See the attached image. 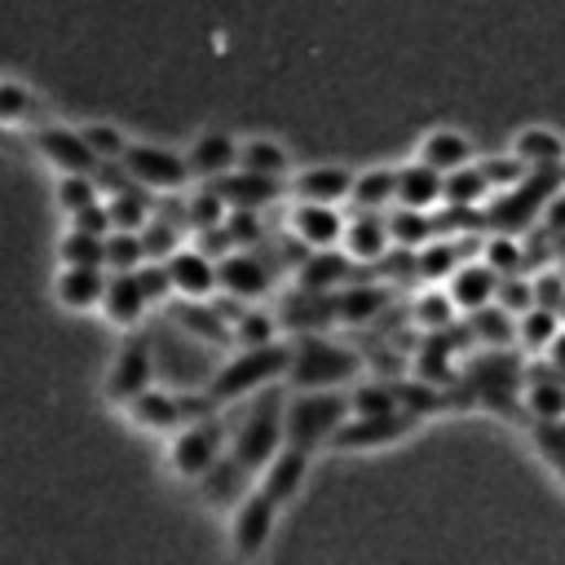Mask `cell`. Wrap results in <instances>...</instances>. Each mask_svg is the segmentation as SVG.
<instances>
[{"mask_svg": "<svg viewBox=\"0 0 565 565\" xmlns=\"http://www.w3.org/2000/svg\"><path fill=\"white\" fill-rule=\"evenodd\" d=\"M291 366V344L287 340H269V344H252V349H234L216 371L212 380L203 384L212 393L216 406H230L247 393H260L269 388L274 380H282Z\"/></svg>", "mask_w": 565, "mask_h": 565, "instance_id": "6da1fadb", "label": "cell"}, {"mask_svg": "<svg viewBox=\"0 0 565 565\" xmlns=\"http://www.w3.org/2000/svg\"><path fill=\"white\" fill-rule=\"evenodd\" d=\"M358 371H362V358L318 331H300L291 340V366H287L291 388H340L358 380Z\"/></svg>", "mask_w": 565, "mask_h": 565, "instance_id": "7a4b0ae2", "label": "cell"}, {"mask_svg": "<svg viewBox=\"0 0 565 565\" xmlns=\"http://www.w3.org/2000/svg\"><path fill=\"white\" fill-rule=\"evenodd\" d=\"M349 415H353L349 393H335V388H300V397L287 402L282 428H287V441L291 446L318 450V446H331V437L340 433V424Z\"/></svg>", "mask_w": 565, "mask_h": 565, "instance_id": "3957f363", "label": "cell"}, {"mask_svg": "<svg viewBox=\"0 0 565 565\" xmlns=\"http://www.w3.org/2000/svg\"><path fill=\"white\" fill-rule=\"evenodd\" d=\"M282 393L278 388H260V397L247 406V415L238 419V428L230 433V455L238 463H247L252 472H260L287 441V428H282Z\"/></svg>", "mask_w": 565, "mask_h": 565, "instance_id": "277c9868", "label": "cell"}, {"mask_svg": "<svg viewBox=\"0 0 565 565\" xmlns=\"http://www.w3.org/2000/svg\"><path fill=\"white\" fill-rule=\"evenodd\" d=\"M216 411L221 406L212 402L207 388H181V384L177 388H154L150 384L141 397L128 402V415L150 433H177V428H185L203 415H216Z\"/></svg>", "mask_w": 565, "mask_h": 565, "instance_id": "5b68a950", "label": "cell"}, {"mask_svg": "<svg viewBox=\"0 0 565 565\" xmlns=\"http://www.w3.org/2000/svg\"><path fill=\"white\" fill-rule=\"evenodd\" d=\"M230 433H234V428H225L221 415H203V419L177 428L172 441H168V463H172V472L185 477V481H199V477L230 450Z\"/></svg>", "mask_w": 565, "mask_h": 565, "instance_id": "8992f818", "label": "cell"}, {"mask_svg": "<svg viewBox=\"0 0 565 565\" xmlns=\"http://www.w3.org/2000/svg\"><path fill=\"white\" fill-rule=\"evenodd\" d=\"M159 380V362H154V335L141 331V327H128V335L119 340L115 349V362H110V375H106V393L115 402H132L141 397L150 384Z\"/></svg>", "mask_w": 565, "mask_h": 565, "instance_id": "52a82bcc", "label": "cell"}, {"mask_svg": "<svg viewBox=\"0 0 565 565\" xmlns=\"http://www.w3.org/2000/svg\"><path fill=\"white\" fill-rule=\"evenodd\" d=\"M419 424L415 411L397 406V411H380V415H349L340 424V433L331 437L335 450H375V446H393L402 441L411 428Z\"/></svg>", "mask_w": 565, "mask_h": 565, "instance_id": "ba28073f", "label": "cell"}, {"mask_svg": "<svg viewBox=\"0 0 565 565\" xmlns=\"http://www.w3.org/2000/svg\"><path fill=\"white\" fill-rule=\"evenodd\" d=\"M124 168H128V177H132L137 185L163 190V194H168V190H181V185L194 177V168H190L185 154L163 150V146H146V141H132V146H128Z\"/></svg>", "mask_w": 565, "mask_h": 565, "instance_id": "9c48e42d", "label": "cell"}, {"mask_svg": "<svg viewBox=\"0 0 565 565\" xmlns=\"http://www.w3.org/2000/svg\"><path fill=\"white\" fill-rule=\"evenodd\" d=\"M278 508H282V503H274L260 486L247 490V494L234 503V525H230L234 556L252 561V556L265 552V543H269V534H274V521H278Z\"/></svg>", "mask_w": 565, "mask_h": 565, "instance_id": "30bf717a", "label": "cell"}, {"mask_svg": "<svg viewBox=\"0 0 565 565\" xmlns=\"http://www.w3.org/2000/svg\"><path fill=\"white\" fill-rule=\"evenodd\" d=\"M216 269H221V291L230 300H238V305L260 300L274 287V269L265 265V252L260 247H234V252H225L216 260Z\"/></svg>", "mask_w": 565, "mask_h": 565, "instance_id": "8fae6325", "label": "cell"}, {"mask_svg": "<svg viewBox=\"0 0 565 565\" xmlns=\"http://www.w3.org/2000/svg\"><path fill=\"white\" fill-rule=\"evenodd\" d=\"M168 274H172V291L185 300H212L221 291V269L216 256L203 247H177L168 256Z\"/></svg>", "mask_w": 565, "mask_h": 565, "instance_id": "7c38bea8", "label": "cell"}, {"mask_svg": "<svg viewBox=\"0 0 565 565\" xmlns=\"http://www.w3.org/2000/svg\"><path fill=\"white\" fill-rule=\"evenodd\" d=\"M35 150L57 168V172H97V150L84 141L79 128H62V124H44L35 128Z\"/></svg>", "mask_w": 565, "mask_h": 565, "instance_id": "4fadbf2b", "label": "cell"}, {"mask_svg": "<svg viewBox=\"0 0 565 565\" xmlns=\"http://www.w3.org/2000/svg\"><path fill=\"white\" fill-rule=\"evenodd\" d=\"M344 216H340V203H309L300 199L291 207V238L305 247V252H318V247H340L344 243Z\"/></svg>", "mask_w": 565, "mask_h": 565, "instance_id": "5bb4252c", "label": "cell"}, {"mask_svg": "<svg viewBox=\"0 0 565 565\" xmlns=\"http://www.w3.org/2000/svg\"><path fill=\"white\" fill-rule=\"evenodd\" d=\"M499 282H503V274L490 260H459L455 274L446 278V291L463 313H472L499 296Z\"/></svg>", "mask_w": 565, "mask_h": 565, "instance_id": "9a60e30c", "label": "cell"}, {"mask_svg": "<svg viewBox=\"0 0 565 565\" xmlns=\"http://www.w3.org/2000/svg\"><path fill=\"white\" fill-rule=\"evenodd\" d=\"M358 265L384 260L393 252V234H388V212H353L344 225V243H340Z\"/></svg>", "mask_w": 565, "mask_h": 565, "instance_id": "2e32d148", "label": "cell"}, {"mask_svg": "<svg viewBox=\"0 0 565 565\" xmlns=\"http://www.w3.org/2000/svg\"><path fill=\"white\" fill-rule=\"evenodd\" d=\"M309 455L313 450H305V446H291V441H282V450L260 468V490L274 499V503H291L296 499V490L305 486V472H309Z\"/></svg>", "mask_w": 565, "mask_h": 565, "instance_id": "e0dca14e", "label": "cell"}, {"mask_svg": "<svg viewBox=\"0 0 565 565\" xmlns=\"http://www.w3.org/2000/svg\"><path fill=\"white\" fill-rule=\"evenodd\" d=\"M102 309L115 327H137L150 309V296L141 287V274L137 269H110V282H106V296H102Z\"/></svg>", "mask_w": 565, "mask_h": 565, "instance_id": "ac0fdd59", "label": "cell"}, {"mask_svg": "<svg viewBox=\"0 0 565 565\" xmlns=\"http://www.w3.org/2000/svg\"><path fill=\"white\" fill-rule=\"evenodd\" d=\"M106 282H110L106 265H62L53 291L62 309H97L106 296Z\"/></svg>", "mask_w": 565, "mask_h": 565, "instance_id": "d6986e66", "label": "cell"}, {"mask_svg": "<svg viewBox=\"0 0 565 565\" xmlns=\"http://www.w3.org/2000/svg\"><path fill=\"white\" fill-rule=\"evenodd\" d=\"M172 322L185 327L190 335L216 344V349H234V318H225V313H221L216 305H207V300H185V296H177Z\"/></svg>", "mask_w": 565, "mask_h": 565, "instance_id": "ffe728a7", "label": "cell"}, {"mask_svg": "<svg viewBox=\"0 0 565 565\" xmlns=\"http://www.w3.org/2000/svg\"><path fill=\"white\" fill-rule=\"evenodd\" d=\"M397 203L402 207H419L433 212L437 203H446V172H437L424 159H411L397 168Z\"/></svg>", "mask_w": 565, "mask_h": 565, "instance_id": "44dd1931", "label": "cell"}, {"mask_svg": "<svg viewBox=\"0 0 565 565\" xmlns=\"http://www.w3.org/2000/svg\"><path fill=\"white\" fill-rule=\"evenodd\" d=\"M353 177L358 172H349L340 163H313V168L291 177V194L309 199V203H344L353 194Z\"/></svg>", "mask_w": 565, "mask_h": 565, "instance_id": "7402d4cb", "label": "cell"}, {"mask_svg": "<svg viewBox=\"0 0 565 565\" xmlns=\"http://www.w3.org/2000/svg\"><path fill=\"white\" fill-rule=\"evenodd\" d=\"M199 490H203V503L207 508H225V503H238L247 490H252V468L238 463L230 450L199 477Z\"/></svg>", "mask_w": 565, "mask_h": 565, "instance_id": "603a6c76", "label": "cell"}, {"mask_svg": "<svg viewBox=\"0 0 565 565\" xmlns=\"http://www.w3.org/2000/svg\"><path fill=\"white\" fill-rule=\"evenodd\" d=\"M238 150H243V141H234L230 132H203V137H194V141H190L185 159H190L194 177L216 181V177H225V172H234V168H238Z\"/></svg>", "mask_w": 565, "mask_h": 565, "instance_id": "cb8c5ba5", "label": "cell"}, {"mask_svg": "<svg viewBox=\"0 0 565 565\" xmlns=\"http://www.w3.org/2000/svg\"><path fill=\"white\" fill-rule=\"evenodd\" d=\"M512 154L530 168V172H556L565 163V137L556 128H543V124H530L512 137Z\"/></svg>", "mask_w": 565, "mask_h": 565, "instance_id": "d4e9b609", "label": "cell"}, {"mask_svg": "<svg viewBox=\"0 0 565 565\" xmlns=\"http://www.w3.org/2000/svg\"><path fill=\"white\" fill-rule=\"evenodd\" d=\"M212 185L225 194L230 207H256V212L269 207L282 194V181L278 177H260V172H247V168H234V172L216 177Z\"/></svg>", "mask_w": 565, "mask_h": 565, "instance_id": "484cf974", "label": "cell"}, {"mask_svg": "<svg viewBox=\"0 0 565 565\" xmlns=\"http://www.w3.org/2000/svg\"><path fill=\"white\" fill-rule=\"evenodd\" d=\"M353 265H358V260H353L344 247H318V252H309V256L300 260L296 282L309 287V291H335V287L349 282V269H353Z\"/></svg>", "mask_w": 565, "mask_h": 565, "instance_id": "4316f807", "label": "cell"}, {"mask_svg": "<svg viewBox=\"0 0 565 565\" xmlns=\"http://www.w3.org/2000/svg\"><path fill=\"white\" fill-rule=\"evenodd\" d=\"M472 137L468 132H459V128H428L424 137H419V154L415 159H424V163H433L437 172H455V168H463V163H472Z\"/></svg>", "mask_w": 565, "mask_h": 565, "instance_id": "83f0119b", "label": "cell"}, {"mask_svg": "<svg viewBox=\"0 0 565 565\" xmlns=\"http://www.w3.org/2000/svg\"><path fill=\"white\" fill-rule=\"evenodd\" d=\"M349 203L358 212H384L397 207V168H366L353 177V194Z\"/></svg>", "mask_w": 565, "mask_h": 565, "instance_id": "f1b7e54d", "label": "cell"}, {"mask_svg": "<svg viewBox=\"0 0 565 565\" xmlns=\"http://www.w3.org/2000/svg\"><path fill=\"white\" fill-rule=\"evenodd\" d=\"M512 318H516L512 309H503L499 300H490V305H481V309L468 313V331L477 335L481 349H508L516 340V322Z\"/></svg>", "mask_w": 565, "mask_h": 565, "instance_id": "f546056e", "label": "cell"}, {"mask_svg": "<svg viewBox=\"0 0 565 565\" xmlns=\"http://www.w3.org/2000/svg\"><path fill=\"white\" fill-rule=\"evenodd\" d=\"M388 234H393V247H397V252H419L424 243H433V234H437V216L397 203V212H388Z\"/></svg>", "mask_w": 565, "mask_h": 565, "instance_id": "4dcf8cb0", "label": "cell"}, {"mask_svg": "<svg viewBox=\"0 0 565 565\" xmlns=\"http://www.w3.org/2000/svg\"><path fill=\"white\" fill-rule=\"evenodd\" d=\"M561 327H565V322H561V309H547V305H530V309L516 318V344H521L525 353H543Z\"/></svg>", "mask_w": 565, "mask_h": 565, "instance_id": "1f68e13d", "label": "cell"}, {"mask_svg": "<svg viewBox=\"0 0 565 565\" xmlns=\"http://www.w3.org/2000/svg\"><path fill=\"white\" fill-rule=\"evenodd\" d=\"M238 168H247V172H260V177H287L291 172V159H287V150L278 146V141H269V137H252V141H243V150H238Z\"/></svg>", "mask_w": 565, "mask_h": 565, "instance_id": "d6a6232c", "label": "cell"}, {"mask_svg": "<svg viewBox=\"0 0 565 565\" xmlns=\"http://www.w3.org/2000/svg\"><path fill=\"white\" fill-rule=\"evenodd\" d=\"M490 177L481 163H463L455 172H446V203H459V207H477L486 194H490Z\"/></svg>", "mask_w": 565, "mask_h": 565, "instance_id": "836d02e7", "label": "cell"}, {"mask_svg": "<svg viewBox=\"0 0 565 565\" xmlns=\"http://www.w3.org/2000/svg\"><path fill=\"white\" fill-rule=\"evenodd\" d=\"M384 309V291L380 287H358V282H344L335 291V322H366Z\"/></svg>", "mask_w": 565, "mask_h": 565, "instance_id": "e575fe53", "label": "cell"}, {"mask_svg": "<svg viewBox=\"0 0 565 565\" xmlns=\"http://www.w3.org/2000/svg\"><path fill=\"white\" fill-rule=\"evenodd\" d=\"M106 207L115 216V230H146V221H150V199H146V185H137V181L115 190L106 199Z\"/></svg>", "mask_w": 565, "mask_h": 565, "instance_id": "d590c367", "label": "cell"}, {"mask_svg": "<svg viewBox=\"0 0 565 565\" xmlns=\"http://www.w3.org/2000/svg\"><path fill=\"white\" fill-rule=\"evenodd\" d=\"M146 256V238L141 230H110L106 234V269H141Z\"/></svg>", "mask_w": 565, "mask_h": 565, "instance_id": "8d00e7d4", "label": "cell"}, {"mask_svg": "<svg viewBox=\"0 0 565 565\" xmlns=\"http://www.w3.org/2000/svg\"><path fill=\"white\" fill-rule=\"evenodd\" d=\"M530 433H534V446L547 459V468L565 481V415H556V419H530Z\"/></svg>", "mask_w": 565, "mask_h": 565, "instance_id": "74e56055", "label": "cell"}, {"mask_svg": "<svg viewBox=\"0 0 565 565\" xmlns=\"http://www.w3.org/2000/svg\"><path fill=\"white\" fill-rule=\"evenodd\" d=\"M57 252H62V265H106V234H88L71 225Z\"/></svg>", "mask_w": 565, "mask_h": 565, "instance_id": "f35d334b", "label": "cell"}, {"mask_svg": "<svg viewBox=\"0 0 565 565\" xmlns=\"http://www.w3.org/2000/svg\"><path fill=\"white\" fill-rule=\"evenodd\" d=\"M455 265H459L455 243H424L415 252V278L419 282H446L455 274Z\"/></svg>", "mask_w": 565, "mask_h": 565, "instance_id": "ab89813d", "label": "cell"}, {"mask_svg": "<svg viewBox=\"0 0 565 565\" xmlns=\"http://www.w3.org/2000/svg\"><path fill=\"white\" fill-rule=\"evenodd\" d=\"M455 313H459V305H455L450 291H441V287H428V291L415 300V322H419L424 331H450Z\"/></svg>", "mask_w": 565, "mask_h": 565, "instance_id": "60d3db41", "label": "cell"}, {"mask_svg": "<svg viewBox=\"0 0 565 565\" xmlns=\"http://www.w3.org/2000/svg\"><path fill=\"white\" fill-rule=\"evenodd\" d=\"M97 199H102V185H97L93 172H62V181H57V207L66 216L79 212V207H88V203H97Z\"/></svg>", "mask_w": 565, "mask_h": 565, "instance_id": "b9f144b4", "label": "cell"}, {"mask_svg": "<svg viewBox=\"0 0 565 565\" xmlns=\"http://www.w3.org/2000/svg\"><path fill=\"white\" fill-rule=\"evenodd\" d=\"M225 216H230V203H225V194L207 181L190 203H185V221L194 225V230H212V225H225Z\"/></svg>", "mask_w": 565, "mask_h": 565, "instance_id": "7bdbcfd3", "label": "cell"}, {"mask_svg": "<svg viewBox=\"0 0 565 565\" xmlns=\"http://www.w3.org/2000/svg\"><path fill=\"white\" fill-rule=\"evenodd\" d=\"M278 340V318L265 309H243L234 318V349H252V344H269Z\"/></svg>", "mask_w": 565, "mask_h": 565, "instance_id": "ee69618b", "label": "cell"}, {"mask_svg": "<svg viewBox=\"0 0 565 565\" xmlns=\"http://www.w3.org/2000/svg\"><path fill=\"white\" fill-rule=\"evenodd\" d=\"M35 115V93L18 79H0V128L26 124Z\"/></svg>", "mask_w": 565, "mask_h": 565, "instance_id": "f6af8a7d", "label": "cell"}, {"mask_svg": "<svg viewBox=\"0 0 565 565\" xmlns=\"http://www.w3.org/2000/svg\"><path fill=\"white\" fill-rule=\"evenodd\" d=\"M353 402V415H380V411H397L402 397H397V384H358L349 393Z\"/></svg>", "mask_w": 565, "mask_h": 565, "instance_id": "bcb514c9", "label": "cell"}, {"mask_svg": "<svg viewBox=\"0 0 565 565\" xmlns=\"http://www.w3.org/2000/svg\"><path fill=\"white\" fill-rule=\"evenodd\" d=\"M79 132H84V141L97 150V159H124V154H128V146H132L115 124H84Z\"/></svg>", "mask_w": 565, "mask_h": 565, "instance_id": "7dc6e473", "label": "cell"}, {"mask_svg": "<svg viewBox=\"0 0 565 565\" xmlns=\"http://www.w3.org/2000/svg\"><path fill=\"white\" fill-rule=\"evenodd\" d=\"M141 238H146V256H150V260H168V256L181 247L177 225H172V221H163V216H150V221H146V230H141Z\"/></svg>", "mask_w": 565, "mask_h": 565, "instance_id": "c3c4849f", "label": "cell"}, {"mask_svg": "<svg viewBox=\"0 0 565 565\" xmlns=\"http://www.w3.org/2000/svg\"><path fill=\"white\" fill-rule=\"evenodd\" d=\"M225 230H230L234 247H260V243H265V230H260V221H256V207H230Z\"/></svg>", "mask_w": 565, "mask_h": 565, "instance_id": "681fc988", "label": "cell"}, {"mask_svg": "<svg viewBox=\"0 0 565 565\" xmlns=\"http://www.w3.org/2000/svg\"><path fill=\"white\" fill-rule=\"evenodd\" d=\"M503 309H512L516 318L530 309V305H539V296H534V282H525V278H512V274H503V282H499V296H494Z\"/></svg>", "mask_w": 565, "mask_h": 565, "instance_id": "f907efd6", "label": "cell"}, {"mask_svg": "<svg viewBox=\"0 0 565 565\" xmlns=\"http://www.w3.org/2000/svg\"><path fill=\"white\" fill-rule=\"evenodd\" d=\"M137 274H141V287H146L150 305H159V300L177 296V291H172V274H168V260H146Z\"/></svg>", "mask_w": 565, "mask_h": 565, "instance_id": "816d5d0a", "label": "cell"}, {"mask_svg": "<svg viewBox=\"0 0 565 565\" xmlns=\"http://www.w3.org/2000/svg\"><path fill=\"white\" fill-rule=\"evenodd\" d=\"M71 225H75V230H88V234H110V230H115V216H110V207L97 199V203L71 212Z\"/></svg>", "mask_w": 565, "mask_h": 565, "instance_id": "f5cc1de1", "label": "cell"}, {"mask_svg": "<svg viewBox=\"0 0 565 565\" xmlns=\"http://www.w3.org/2000/svg\"><path fill=\"white\" fill-rule=\"evenodd\" d=\"M486 260H490L499 274H512V269L521 265V247H516V238H508V234L490 238V243H486Z\"/></svg>", "mask_w": 565, "mask_h": 565, "instance_id": "db71d44e", "label": "cell"}, {"mask_svg": "<svg viewBox=\"0 0 565 565\" xmlns=\"http://www.w3.org/2000/svg\"><path fill=\"white\" fill-rule=\"evenodd\" d=\"M543 225H547L552 234H565V190L547 194V203H543Z\"/></svg>", "mask_w": 565, "mask_h": 565, "instance_id": "11a10c76", "label": "cell"}, {"mask_svg": "<svg viewBox=\"0 0 565 565\" xmlns=\"http://www.w3.org/2000/svg\"><path fill=\"white\" fill-rule=\"evenodd\" d=\"M543 362H547L552 371H561V375H565V327H561V331L552 335V344L543 349Z\"/></svg>", "mask_w": 565, "mask_h": 565, "instance_id": "9f6ffc18", "label": "cell"}, {"mask_svg": "<svg viewBox=\"0 0 565 565\" xmlns=\"http://www.w3.org/2000/svg\"><path fill=\"white\" fill-rule=\"evenodd\" d=\"M0 150H13V141H9V137H4V132H0Z\"/></svg>", "mask_w": 565, "mask_h": 565, "instance_id": "6f0895ef", "label": "cell"}, {"mask_svg": "<svg viewBox=\"0 0 565 565\" xmlns=\"http://www.w3.org/2000/svg\"><path fill=\"white\" fill-rule=\"evenodd\" d=\"M561 318H565V305H561Z\"/></svg>", "mask_w": 565, "mask_h": 565, "instance_id": "680465c9", "label": "cell"}]
</instances>
